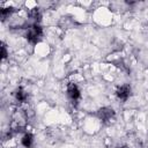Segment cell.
<instances>
[{"mask_svg":"<svg viewBox=\"0 0 148 148\" xmlns=\"http://www.w3.org/2000/svg\"><path fill=\"white\" fill-rule=\"evenodd\" d=\"M43 37V29L38 23H32L27 28L25 38L31 44H37Z\"/></svg>","mask_w":148,"mask_h":148,"instance_id":"cell-1","label":"cell"},{"mask_svg":"<svg viewBox=\"0 0 148 148\" xmlns=\"http://www.w3.org/2000/svg\"><path fill=\"white\" fill-rule=\"evenodd\" d=\"M97 118L99 120H102L103 123H111V120L114 119V116H116V112L112 108H109V106H103L101 109L97 110Z\"/></svg>","mask_w":148,"mask_h":148,"instance_id":"cell-2","label":"cell"},{"mask_svg":"<svg viewBox=\"0 0 148 148\" xmlns=\"http://www.w3.org/2000/svg\"><path fill=\"white\" fill-rule=\"evenodd\" d=\"M132 95V88L130 84H121L116 89V96L118 99L125 102Z\"/></svg>","mask_w":148,"mask_h":148,"instance_id":"cell-3","label":"cell"},{"mask_svg":"<svg viewBox=\"0 0 148 148\" xmlns=\"http://www.w3.org/2000/svg\"><path fill=\"white\" fill-rule=\"evenodd\" d=\"M67 96L72 102H77L81 98V91L74 82L67 84Z\"/></svg>","mask_w":148,"mask_h":148,"instance_id":"cell-4","label":"cell"},{"mask_svg":"<svg viewBox=\"0 0 148 148\" xmlns=\"http://www.w3.org/2000/svg\"><path fill=\"white\" fill-rule=\"evenodd\" d=\"M14 95H15V99L20 103H25L27 99H28V92L23 88H17L15 90Z\"/></svg>","mask_w":148,"mask_h":148,"instance_id":"cell-5","label":"cell"},{"mask_svg":"<svg viewBox=\"0 0 148 148\" xmlns=\"http://www.w3.org/2000/svg\"><path fill=\"white\" fill-rule=\"evenodd\" d=\"M21 143H22V146L25 147V148H31L32 145H34V136H32V134L29 133V132L24 133V135H23L22 139H21Z\"/></svg>","mask_w":148,"mask_h":148,"instance_id":"cell-6","label":"cell"},{"mask_svg":"<svg viewBox=\"0 0 148 148\" xmlns=\"http://www.w3.org/2000/svg\"><path fill=\"white\" fill-rule=\"evenodd\" d=\"M28 15H29V17H30L31 20H34V23H38L39 20H40V17H42V13H40L39 8H37V7L29 9Z\"/></svg>","mask_w":148,"mask_h":148,"instance_id":"cell-7","label":"cell"},{"mask_svg":"<svg viewBox=\"0 0 148 148\" xmlns=\"http://www.w3.org/2000/svg\"><path fill=\"white\" fill-rule=\"evenodd\" d=\"M14 12H15V8H14V7H1V8H0V17L5 21V20L8 18Z\"/></svg>","mask_w":148,"mask_h":148,"instance_id":"cell-8","label":"cell"},{"mask_svg":"<svg viewBox=\"0 0 148 148\" xmlns=\"http://www.w3.org/2000/svg\"><path fill=\"white\" fill-rule=\"evenodd\" d=\"M1 56H2V59H5L7 57V49H6V45L3 43L1 45Z\"/></svg>","mask_w":148,"mask_h":148,"instance_id":"cell-9","label":"cell"},{"mask_svg":"<svg viewBox=\"0 0 148 148\" xmlns=\"http://www.w3.org/2000/svg\"><path fill=\"white\" fill-rule=\"evenodd\" d=\"M120 148H127V147H126V146H123V147H120Z\"/></svg>","mask_w":148,"mask_h":148,"instance_id":"cell-10","label":"cell"}]
</instances>
